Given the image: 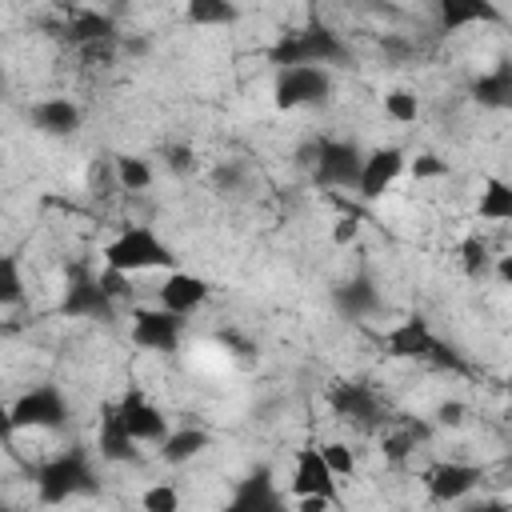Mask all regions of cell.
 <instances>
[{"label":"cell","mask_w":512,"mask_h":512,"mask_svg":"<svg viewBox=\"0 0 512 512\" xmlns=\"http://www.w3.org/2000/svg\"><path fill=\"white\" fill-rule=\"evenodd\" d=\"M380 352L388 360H408V364H428V368H452L460 372L464 360L460 352L424 320V316H404L380 336Z\"/></svg>","instance_id":"6da1fadb"},{"label":"cell","mask_w":512,"mask_h":512,"mask_svg":"<svg viewBox=\"0 0 512 512\" xmlns=\"http://www.w3.org/2000/svg\"><path fill=\"white\" fill-rule=\"evenodd\" d=\"M268 60L276 68H288V64H320V68H344L352 60L348 44L340 40L336 28L320 24V20H308L300 28H284L276 36V44L268 48Z\"/></svg>","instance_id":"7a4b0ae2"},{"label":"cell","mask_w":512,"mask_h":512,"mask_svg":"<svg viewBox=\"0 0 512 512\" xmlns=\"http://www.w3.org/2000/svg\"><path fill=\"white\" fill-rule=\"evenodd\" d=\"M104 268H116V272H124V276H140V272H168V268H176V252H172V244L156 232V228H148V224H128V228H120L108 244H104Z\"/></svg>","instance_id":"3957f363"},{"label":"cell","mask_w":512,"mask_h":512,"mask_svg":"<svg viewBox=\"0 0 512 512\" xmlns=\"http://www.w3.org/2000/svg\"><path fill=\"white\" fill-rule=\"evenodd\" d=\"M364 148L348 136H312L296 148V164L320 188H356Z\"/></svg>","instance_id":"277c9868"},{"label":"cell","mask_w":512,"mask_h":512,"mask_svg":"<svg viewBox=\"0 0 512 512\" xmlns=\"http://www.w3.org/2000/svg\"><path fill=\"white\" fill-rule=\"evenodd\" d=\"M96 492V472L84 448H68L56 452L52 460H44L36 468V496L44 504H68L76 496H92Z\"/></svg>","instance_id":"5b68a950"},{"label":"cell","mask_w":512,"mask_h":512,"mask_svg":"<svg viewBox=\"0 0 512 512\" xmlns=\"http://www.w3.org/2000/svg\"><path fill=\"white\" fill-rule=\"evenodd\" d=\"M72 420V400L60 384H32L12 400L16 432H64Z\"/></svg>","instance_id":"8992f818"},{"label":"cell","mask_w":512,"mask_h":512,"mask_svg":"<svg viewBox=\"0 0 512 512\" xmlns=\"http://www.w3.org/2000/svg\"><path fill=\"white\" fill-rule=\"evenodd\" d=\"M332 68L320 64H288L276 68L272 80V104L280 112H296V108H324L332 100Z\"/></svg>","instance_id":"52a82bcc"},{"label":"cell","mask_w":512,"mask_h":512,"mask_svg":"<svg viewBox=\"0 0 512 512\" xmlns=\"http://www.w3.org/2000/svg\"><path fill=\"white\" fill-rule=\"evenodd\" d=\"M56 312H60L64 320L112 324V320H116V300L104 292V284H100L96 272H88L84 264H72L68 276H64V292H60Z\"/></svg>","instance_id":"ba28073f"},{"label":"cell","mask_w":512,"mask_h":512,"mask_svg":"<svg viewBox=\"0 0 512 512\" xmlns=\"http://www.w3.org/2000/svg\"><path fill=\"white\" fill-rule=\"evenodd\" d=\"M324 400H328V408H332L340 420H348L352 428H364V432H380V428L392 420L384 396H380L368 380H336Z\"/></svg>","instance_id":"9c48e42d"},{"label":"cell","mask_w":512,"mask_h":512,"mask_svg":"<svg viewBox=\"0 0 512 512\" xmlns=\"http://www.w3.org/2000/svg\"><path fill=\"white\" fill-rule=\"evenodd\" d=\"M128 340L144 352H176L180 340H184V316L160 308V304H148V308H132L128 316Z\"/></svg>","instance_id":"30bf717a"},{"label":"cell","mask_w":512,"mask_h":512,"mask_svg":"<svg viewBox=\"0 0 512 512\" xmlns=\"http://www.w3.org/2000/svg\"><path fill=\"white\" fill-rule=\"evenodd\" d=\"M404 164H408V152L400 144H380V148H364V160H360V176H356V196L360 200H380L400 176H404Z\"/></svg>","instance_id":"8fae6325"},{"label":"cell","mask_w":512,"mask_h":512,"mask_svg":"<svg viewBox=\"0 0 512 512\" xmlns=\"http://www.w3.org/2000/svg\"><path fill=\"white\" fill-rule=\"evenodd\" d=\"M116 404V416L124 420V428L140 440V444H160L164 436H168V416H164V408L144 392V388H128L124 396H116L112 400Z\"/></svg>","instance_id":"7c38bea8"},{"label":"cell","mask_w":512,"mask_h":512,"mask_svg":"<svg viewBox=\"0 0 512 512\" xmlns=\"http://www.w3.org/2000/svg\"><path fill=\"white\" fill-rule=\"evenodd\" d=\"M336 472L328 468L320 444H300L296 456H292V476H288V492L292 496H324L332 504H340L336 496Z\"/></svg>","instance_id":"4fadbf2b"},{"label":"cell","mask_w":512,"mask_h":512,"mask_svg":"<svg viewBox=\"0 0 512 512\" xmlns=\"http://www.w3.org/2000/svg\"><path fill=\"white\" fill-rule=\"evenodd\" d=\"M208 300H212V284L200 272H188V268H168L160 288H156V304L176 312V316H192Z\"/></svg>","instance_id":"5bb4252c"},{"label":"cell","mask_w":512,"mask_h":512,"mask_svg":"<svg viewBox=\"0 0 512 512\" xmlns=\"http://www.w3.org/2000/svg\"><path fill=\"white\" fill-rule=\"evenodd\" d=\"M484 472L476 464H464V460H440L424 472V488L436 504H460L468 500L476 488H480Z\"/></svg>","instance_id":"9a60e30c"},{"label":"cell","mask_w":512,"mask_h":512,"mask_svg":"<svg viewBox=\"0 0 512 512\" xmlns=\"http://www.w3.org/2000/svg\"><path fill=\"white\" fill-rule=\"evenodd\" d=\"M96 456L104 464H140V440L124 428L112 400H104L96 416Z\"/></svg>","instance_id":"2e32d148"},{"label":"cell","mask_w":512,"mask_h":512,"mask_svg":"<svg viewBox=\"0 0 512 512\" xmlns=\"http://www.w3.org/2000/svg\"><path fill=\"white\" fill-rule=\"evenodd\" d=\"M492 28L504 24V8L496 0H436V28L444 36H456L464 28Z\"/></svg>","instance_id":"e0dca14e"},{"label":"cell","mask_w":512,"mask_h":512,"mask_svg":"<svg viewBox=\"0 0 512 512\" xmlns=\"http://www.w3.org/2000/svg\"><path fill=\"white\" fill-rule=\"evenodd\" d=\"M332 308L344 320H368V316H376L384 308V296H380V288H376V280L368 272H356V276H348V280H340L332 288Z\"/></svg>","instance_id":"ac0fdd59"},{"label":"cell","mask_w":512,"mask_h":512,"mask_svg":"<svg viewBox=\"0 0 512 512\" xmlns=\"http://www.w3.org/2000/svg\"><path fill=\"white\" fill-rule=\"evenodd\" d=\"M276 508H280V492H276V480H272L268 464H256L244 480H236L228 512H276Z\"/></svg>","instance_id":"d6986e66"},{"label":"cell","mask_w":512,"mask_h":512,"mask_svg":"<svg viewBox=\"0 0 512 512\" xmlns=\"http://www.w3.org/2000/svg\"><path fill=\"white\" fill-rule=\"evenodd\" d=\"M28 120H32V128L44 132V136H76L80 124H84V112H80V104L68 100V96H48V100H36V104L28 108Z\"/></svg>","instance_id":"ffe728a7"},{"label":"cell","mask_w":512,"mask_h":512,"mask_svg":"<svg viewBox=\"0 0 512 512\" xmlns=\"http://www.w3.org/2000/svg\"><path fill=\"white\" fill-rule=\"evenodd\" d=\"M60 36L64 44H72L76 52L88 48V44H100V40H116V20L108 12H96V8H76L60 20Z\"/></svg>","instance_id":"44dd1931"},{"label":"cell","mask_w":512,"mask_h":512,"mask_svg":"<svg viewBox=\"0 0 512 512\" xmlns=\"http://www.w3.org/2000/svg\"><path fill=\"white\" fill-rule=\"evenodd\" d=\"M468 96L480 104V108H492V112H504L512 104V64L500 60L496 68L480 72L472 84H468Z\"/></svg>","instance_id":"7402d4cb"},{"label":"cell","mask_w":512,"mask_h":512,"mask_svg":"<svg viewBox=\"0 0 512 512\" xmlns=\"http://www.w3.org/2000/svg\"><path fill=\"white\" fill-rule=\"evenodd\" d=\"M208 444H212V436L204 428H196V424L168 428V436L160 440V460L164 464H192Z\"/></svg>","instance_id":"603a6c76"},{"label":"cell","mask_w":512,"mask_h":512,"mask_svg":"<svg viewBox=\"0 0 512 512\" xmlns=\"http://www.w3.org/2000/svg\"><path fill=\"white\" fill-rule=\"evenodd\" d=\"M184 24L232 28V24H240V4L236 0H184Z\"/></svg>","instance_id":"cb8c5ba5"},{"label":"cell","mask_w":512,"mask_h":512,"mask_svg":"<svg viewBox=\"0 0 512 512\" xmlns=\"http://www.w3.org/2000/svg\"><path fill=\"white\" fill-rule=\"evenodd\" d=\"M480 220H492V224H504L512 220V184L500 180V176H488L484 188H480V204H476Z\"/></svg>","instance_id":"d4e9b609"},{"label":"cell","mask_w":512,"mask_h":512,"mask_svg":"<svg viewBox=\"0 0 512 512\" xmlns=\"http://www.w3.org/2000/svg\"><path fill=\"white\" fill-rule=\"evenodd\" d=\"M28 296V280H24V268L12 252H0V308H16L24 304Z\"/></svg>","instance_id":"484cf974"},{"label":"cell","mask_w":512,"mask_h":512,"mask_svg":"<svg viewBox=\"0 0 512 512\" xmlns=\"http://www.w3.org/2000/svg\"><path fill=\"white\" fill-rule=\"evenodd\" d=\"M492 264H496V252L480 236H468L460 244V268H464L468 280H488L492 276Z\"/></svg>","instance_id":"4316f807"},{"label":"cell","mask_w":512,"mask_h":512,"mask_svg":"<svg viewBox=\"0 0 512 512\" xmlns=\"http://www.w3.org/2000/svg\"><path fill=\"white\" fill-rule=\"evenodd\" d=\"M112 176L124 192H144L152 184V164L144 156H116L112 160Z\"/></svg>","instance_id":"83f0119b"},{"label":"cell","mask_w":512,"mask_h":512,"mask_svg":"<svg viewBox=\"0 0 512 512\" xmlns=\"http://www.w3.org/2000/svg\"><path fill=\"white\" fill-rule=\"evenodd\" d=\"M384 116L396 120V124H416V116H420L416 92H412V88H392V92L384 96Z\"/></svg>","instance_id":"f1b7e54d"},{"label":"cell","mask_w":512,"mask_h":512,"mask_svg":"<svg viewBox=\"0 0 512 512\" xmlns=\"http://www.w3.org/2000/svg\"><path fill=\"white\" fill-rule=\"evenodd\" d=\"M320 452H324L328 468L336 472V480L356 472V452H352V444H344V440H328V444H320Z\"/></svg>","instance_id":"f546056e"},{"label":"cell","mask_w":512,"mask_h":512,"mask_svg":"<svg viewBox=\"0 0 512 512\" xmlns=\"http://www.w3.org/2000/svg\"><path fill=\"white\" fill-rule=\"evenodd\" d=\"M404 172H412V180H444L448 160H440L436 152H416V160H408Z\"/></svg>","instance_id":"4dcf8cb0"},{"label":"cell","mask_w":512,"mask_h":512,"mask_svg":"<svg viewBox=\"0 0 512 512\" xmlns=\"http://www.w3.org/2000/svg\"><path fill=\"white\" fill-rule=\"evenodd\" d=\"M140 504H144L148 512H176V508H180V492H176L172 484H152V488L140 492Z\"/></svg>","instance_id":"1f68e13d"},{"label":"cell","mask_w":512,"mask_h":512,"mask_svg":"<svg viewBox=\"0 0 512 512\" xmlns=\"http://www.w3.org/2000/svg\"><path fill=\"white\" fill-rule=\"evenodd\" d=\"M164 168L172 172V176H188L192 168H196V152L188 148V144H164Z\"/></svg>","instance_id":"d6a6232c"},{"label":"cell","mask_w":512,"mask_h":512,"mask_svg":"<svg viewBox=\"0 0 512 512\" xmlns=\"http://www.w3.org/2000/svg\"><path fill=\"white\" fill-rule=\"evenodd\" d=\"M244 180H248V168L236 164V160H224V164H216V172H212V184H216L220 192H240Z\"/></svg>","instance_id":"836d02e7"},{"label":"cell","mask_w":512,"mask_h":512,"mask_svg":"<svg viewBox=\"0 0 512 512\" xmlns=\"http://www.w3.org/2000/svg\"><path fill=\"white\" fill-rule=\"evenodd\" d=\"M464 416H468V408H464L460 400H444V404H436V424H440V428H460Z\"/></svg>","instance_id":"e575fe53"},{"label":"cell","mask_w":512,"mask_h":512,"mask_svg":"<svg viewBox=\"0 0 512 512\" xmlns=\"http://www.w3.org/2000/svg\"><path fill=\"white\" fill-rule=\"evenodd\" d=\"M356 232H360V220L356 216H340L336 228H332V244H352Z\"/></svg>","instance_id":"d590c367"},{"label":"cell","mask_w":512,"mask_h":512,"mask_svg":"<svg viewBox=\"0 0 512 512\" xmlns=\"http://www.w3.org/2000/svg\"><path fill=\"white\" fill-rule=\"evenodd\" d=\"M16 436V428H12V400L4 396V380H0V440L8 444Z\"/></svg>","instance_id":"8d00e7d4"},{"label":"cell","mask_w":512,"mask_h":512,"mask_svg":"<svg viewBox=\"0 0 512 512\" xmlns=\"http://www.w3.org/2000/svg\"><path fill=\"white\" fill-rule=\"evenodd\" d=\"M296 508L300 512H324V508H332V500H324V496H296Z\"/></svg>","instance_id":"74e56055"},{"label":"cell","mask_w":512,"mask_h":512,"mask_svg":"<svg viewBox=\"0 0 512 512\" xmlns=\"http://www.w3.org/2000/svg\"><path fill=\"white\" fill-rule=\"evenodd\" d=\"M0 84H4V52H0Z\"/></svg>","instance_id":"f35d334b"}]
</instances>
